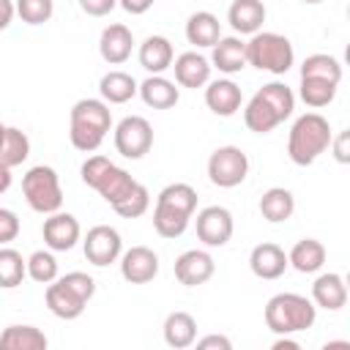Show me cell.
Returning a JSON list of instances; mask_svg holds the SVG:
<instances>
[{
  "instance_id": "cell-4",
  "label": "cell",
  "mask_w": 350,
  "mask_h": 350,
  "mask_svg": "<svg viewBox=\"0 0 350 350\" xmlns=\"http://www.w3.org/2000/svg\"><path fill=\"white\" fill-rule=\"evenodd\" d=\"M265 325L276 336H290L298 331H306L317 320V306L312 298L298 295V293H276L265 304Z\"/></svg>"
},
{
  "instance_id": "cell-23",
  "label": "cell",
  "mask_w": 350,
  "mask_h": 350,
  "mask_svg": "<svg viewBox=\"0 0 350 350\" xmlns=\"http://www.w3.org/2000/svg\"><path fill=\"white\" fill-rule=\"evenodd\" d=\"M137 57H139V66L148 74H164L172 66L175 49L170 44V38H164V36H148L139 44V55Z\"/></svg>"
},
{
  "instance_id": "cell-3",
  "label": "cell",
  "mask_w": 350,
  "mask_h": 350,
  "mask_svg": "<svg viewBox=\"0 0 350 350\" xmlns=\"http://www.w3.org/2000/svg\"><path fill=\"white\" fill-rule=\"evenodd\" d=\"M331 123L320 112H304L295 118L290 134H287V156L298 167L314 164L331 145Z\"/></svg>"
},
{
  "instance_id": "cell-37",
  "label": "cell",
  "mask_w": 350,
  "mask_h": 350,
  "mask_svg": "<svg viewBox=\"0 0 350 350\" xmlns=\"http://www.w3.org/2000/svg\"><path fill=\"white\" fill-rule=\"evenodd\" d=\"M27 276L33 282H38V284H49V282L57 279V260H55L52 249L49 252L38 249V252H33L27 257Z\"/></svg>"
},
{
  "instance_id": "cell-1",
  "label": "cell",
  "mask_w": 350,
  "mask_h": 350,
  "mask_svg": "<svg viewBox=\"0 0 350 350\" xmlns=\"http://www.w3.org/2000/svg\"><path fill=\"white\" fill-rule=\"evenodd\" d=\"M197 211V191L189 183H170L159 191L153 208V230L161 238H180Z\"/></svg>"
},
{
  "instance_id": "cell-44",
  "label": "cell",
  "mask_w": 350,
  "mask_h": 350,
  "mask_svg": "<svg viewBox=\"0 0 350 350\" xmlns=\"http://www.w3.org/2000/svg\"><path fill=\"white\" fill-rule=\"evenodd\" d=\"M77 3L88 16H107L118 5V0H77Z\"/></svg>"
},
{
  "instance_id": "cell-42",
  "label": "cell",
  "mask_w": 350,
  "mask_h": 350,
  "mask_svg": "<svg viewBox=\"0 0 350 350\" xmlns=\"http://www.w3.org/2000/svg\"><path fill=\"white\" fill-rule=\"evenodd\" d=\"M19 235V216L8 208H0V246H8Z\"/></svg>"
},
{
  "instance_id": "cell-24",
  "label": "cell",
  "mask_w": 350,
  "mask_h": 350,
  "mask_svg": "<svg viewBox=\"0 0 350 350\" xmlns=\"http://www.w3.org/2000/svg\"><path fill=\"white\" fill-rule=\"evenodd\" d=\"M221 38V25L211 11H194L186 22V41L197 49H211Z\"/></svg>"
},
{
  "instance_id": "cell-30",
  "label": "cell",
  "mask_w": 350,
  "mask_h": 350,
  "mask_svg": "<svg viewBox=\"0 0 350 350\" xmlns=\"http://www.w3.org/2000/svg\"><path fill=\"white\" fill-rule=\"evenodd\" d=\"M49 339L36 325H8L0 334V350H46Z\"/></svg>"
},
{
  "instance_id": "cell-28",
  "label": "cell",
  "mask_w": 350,
  "mask_h": 350,
  "mask_svg": "<svg viewBox=\"0 0 350 350\" xmlns=\"http://www.w3.org/2000/svg\"><path fill=\"white\" fill-rule=\"evenodd\" d=\"M197 339V320L189 312H170L164 320V342L175 350H186L191 347Z\"/></svg>"
},
{
  "instance_id": "cell-13",
  "label": "cell",
  "mask_w": 350,
  "mask_h": 350,
  "mask_svg": "<svg viewBox=\"0 0 350 350\" xmlns=\"http://www.w3.org/2000/svg\"><path fill=\"white\" fill-rule=\"evenodd\" d=\"M216 271L213 257L205 249H186L178 260H175V279L183 287H200L205 284Z\"/></svg>"
},
{
  "instance_id": "cell-32",
  "label": "cell",
  "mask_w": 350,
  "mask_h": 350,
  "mask_svg": "<svg viewBox=\"0 0 350 350\" xmlns=\"http://www.w3.org/2000/svg\"><path fill=\"white\" fill-rule=\"evenodd\" d=\"M336 82H328V79H317V77H301V85H298V96L306 107L312 109H323L334 101L336 96Z\"/></svg>"
},
{
  "instance_id": "cell-46",
  "label": "cell",
  "mask_w": 350,
  "mask_h": 350,
  "mask_svg": "<svg viewBox=\"0 0 350 350\" xmlns=\"http://www.w3.org/2000/svg\"><path fill=\"white\" fill-rule=\"evenodd\" d=\"M118 5H120L126 14L139 16V14H145V11L153 5V0H118Z\"/></svg>"
},
{
  "instance_id": "cell-31",
  "label": "cell",
  "mask_w": 350,
  "mask_h": 350,
  "mask_svg": "<svg viewBox=\"0 0 350 350\" xmlns=\"http://www.w3.org/2000/svg\"><path fill=\"white\" fill-rule=\"evenodd\" d=\"M30 156V139L22 129H14V126H5V137L0 142V164H5L8 170L19 167L22 161H27Z\"/></svg>"
},
{
  "instance_id": "cell-12",
  "label": "cell",
  "mask_w": 350,
  "mask_h": 350,
  "mask_svg": "<svg viewBox=\"0 0 350 350\" xmlns=\"http://www.w3.org/2000/svg\"><path fill=\"white\" fill-rule=\"evenodd\" d=\"M159 273V254L148 246H131L120 252V276L129 284H148Z\"/></svg>"
},
{
  "instance_id": "cell-19",
  "label": "cell",
  "mask_w": 350,
  "mask_h": 350,
  "mask_svg": "<svg viewBox=\"0 0 350 350\" xmlns=\"http://www.w3.org/2000/svg\"><path fill=\"white\" fill-rule=\"evenodd\" d=\"M241 88L232 79H213L205 85V107L219 118H232L241 109Z\"/></svg>"
},
{
  "instance_id": "cell-2",
  "label": "cell",
  "mask_w": 350,
  "mask_h": 350,
  "mask_svg": "<svg viewBox=\"0 0 350 350\" xmlns=\"http://www.w3.org/2000/svg\"><path fill=\"white\" fill-rule=\"evenodd\" d=\"M112 129L109 104L101 98H79L68 115V139L82 153H96Z\"/></svg>"
},
{
  "instance_id": "cell-45",
  "label": "cell",
  "mask_w": 350,
  "mask_h": 350,
  "mask_svg": "<svg viewBox=\"0 0 350 350\" xmlns=\"http://www.w3.org/2000/svg\"><path fill=\"white\" fill-rule=\"evenodd\" d=\"M194 345L200 350H230L232 347V342L227 336H221V334H208L202 339H194Z\"/></svg>"
},
{
  "instance_id": "cell-33",
  "label": "cell",
  "mask_w": 350,
  "mask_h": 350,
  "mask_svg": "<svg viewBox=\"0 0 350 350\" xmlns=\"http://www.w3.org/2000/svg\"><path fill=\"white\" fill-rule=\"evenodd\" d=\"M243 123H246V129L254 131V134H268V131H273L282 120H279V115L254 93V96L249 98L246 109H243Z\"/></svg>"
},
{
  "instance_id": "cell-15",
  "label": "cell",
  "mask_w": 350,
  "mask_h": 350,
  "mask_svg": "<svg viewBox=\"0 0 350 350\" xmlns=\"http://www.w3.org/2000/svg\"><path fill=\"white\" fill-rule=\"evenodd\" d=\"M131 49H134V36L126 25L120 22H112L101 30V38H98V52L104 57V63L109 66H120L131 57Z\"/></svg>"
},
{
  "instance_id": "cell-6",
  "label": "cell",
  "mask_w": 350,
  "mask_h": 350,
  "mask_svg": "<svg viewBox=\"0 0 350 350\" xmlns=\"http://www.w3.org/2000/svg\"><path fill=\"white\" fill-rule=\"evenodd\" d=\"M22 194H25L27 205L36 213H44V216L60 211V205H63L60 178L46 164H36V167H30L25 172V178H22Z\"/></svg>"
},
{
  "instance_id": "cell-51",
  "label": "cell",
  "mask_w": 350,
  "mask_h": 350,
  "mask_svg": "<svg viewBox=\"0 0 350 350\" xmlns=\"http://www.w3.org/2000/svg\"><path fill=\"white\" fill-rule=\"evenodd\" d=\"M3 137H5V126L0 123V142H3Z\"/></svg>"
},
{
  "instance_id": "cell-38",
  "label": "cell",
  "mask_w": 350,
  "mask_h": 350,
  "mask_svg": "<svg viewBox=\"0 0 350 350\" xmlns=\"http://www.w3.org/2000/svg\"><path fill=\"white\" fill-rule=\"evenodd\" d=\"M16 14L25 25H44L52 19L55 14V3L52 0H16Z\"/></svg>"
},
{
  "instance_id": "cell-9",
  "label": "cell",
  "mask_w": 350,
  "mask_h": 350,
  "mask_svg": "<svg viewBox=\"0 0 350 350\" xmlns=\"http://www.w3.org/2000/svg\"><path fill=\"white\" fill-rule=\"evenodd\" d=\"M82 252H85V260L90 265L107 268V265L120 260V252H123L120 232L109 224H96V227L88 230V235L82 241Z\"/></svg>"
},
{
  "instance_id": "cell-48",
  "label": "cell",
  "mask_w": 350,
  "mask_h": 350,
  "mask_svg": "<svg viewBox=\"0 0 350 350\" xmlns=\"http://www.w3.org/2000/svg\"><path fill=\"white\" fill-rule=\"evenodd\" d=\"M11 180H14V178H11V170H8L5 164H0V194H5V191L11 189Z\"/></svg>"
},
{
  "instance_id": "cell-14",
  "label": "cell",
  "mask_w": 350,
  "mask_h": 350,
  "mask_svg": "<svg viewBox=\"0 0 350 350\" xmlns=\"http://www.w3.org/2000/svg\"><path fill=\"white\" fill-rule=\"evenodd\" d=\"M170 68L175 71V82L180 88L197 90V88H205L211 82V60L205 55H200L197 49L180 52L178 57H172V66Z\"/></svg>"
},
{
  "instance_id": "cell-11",
  "label": "cell",
  "mask_w": 350,
  "mask_h": 350,
  "mask_svg": "<svg viewBox=\"0 0 350 350\" xmlns=\"http://www.w3.org/2000/svg\"><path fill=\"white\" fill-rule=\"evenodd\" d=\"M41 235H44V243L46 249L52 252H68L77 246V241L82 238V227L77 221L74 213H63V211H55L44 219V227H41Z\"/></svg>"
},
{
  "instance_id": "cell-21",
  "label": "cell",
  "mask_w": 350,
  "mask_h": 350,
  "mask_svg": "<svg viewBox=\"0 0 350 350\" xmlns=\"http://www.w3.org/2000/svg\"><path fill=\"white\" fill-rule=\"evenodd\" d=\"M227 22L238 36H254L265 22L262 0H232L227 8Z\"/></svg>"
},
{
  "instance_id": "cell-43",
  "label": "cell",
  "mask_w": 350,
  "mask_h": 350,
  "mask_svg": "<svg viewBox=\"0 0 350 350\" xmlns=\"http://www.w3.org/2000/svg\"><path fill=\"white\" fill-rule=\"evenodd\" d=\"M347 145H350V134H347V131H339L336 137H331V145H328V148L334 150V159H336L339 164H347V161H350V148H347Z\"/></svg>"
},
{
  "instance_id": "cell-35",
  "label": "cell",
  "mask_w": 350,
  "mask_h": 350,
  "mask_svg": "<svg viewBox=\"0 0 350 350\" xmlns=\"http://www.w3.org/2000/svg\"><path fill=\"white\" fill-rule=\"evenodd\" d=\"M257 96L279 115L282 123H284V120L293 115V109H295V93H293L284 82H268V85H262V88L257 90Z\"/></svg>"
},
{
  "instance_id": "cell-27",
  "label": "cell",
  "mask_w": 350,
  "mask_h": 350,
  "mask_svg": "<svg viewBox=\"0 0 350 350\" xmlns=\"http://www.w3.org/2000/svg\"><path fill=\"white\" fill-rule=\"evenodd\" d=\"M137 79L126 71H107L101 79H98V93H101V101L107 104H126L137 96Z\"/></svg>"
},
{
  "instance_id": "cell-39",
  "label": "cell",
  "mask_w": 350,
  "mask_h": 350,
  "mask_svg": "<svg viewBox=\"0 0 350 350\" xmlns=\"http://www.w3.org/2000/svg\"><path fill=\"white\" fill-rule=\"evenodd\" d=\"M148 208H150V191H148L142 183H137V189H134L123 202L112 205V211H115L118 216H123V219H139L142 213H148Z\"/></svg>"
},
{
  "instance_id": "cell-25",
  "label": "cell",
  "mask_w": 350,
  "mask_h": 350,
  "mask_svg": "<svg viewBox=\"0 0 350 350\" xmlns=\"http://www.w3.org/2000/svg\"><path fill=\"white\" fill-rule=\"evenodd\" d=\"M137 183H139V180H134L123 167L112 164V167L101 175V180L96 183V191L101 194V200H104L107 205H118V202H123V200L137 189Z\"/></svg>"
},
{
  "instance_id": "cell-17",
  "label": "cell",
  "mask_w": 350,
  "mask_h": 350,
  "mask_svg": "<svg viewBox=\"0 0 350 350\" xmlns=\"http://www.w3.org/2000/svg\"><path fill=\"white\" fill-rule=\"evenodd\" d=\"M246 63V41H241L238 36H221L213 46H211V68H219L221 74H238L243 71Z\"/></svg>"
},
{
  "instance_id": "cell-49",
  "label": "cell",
  "mask_w": 350,
  "mask_h": 350,
  "mask_svg": "<svg viewBox=\"0 0 350 350\" xmlns=\"http://www.w3.org/2000/svg\"><path fill=\"white\" fill-rule=\"evenodd\" d=\"M282 347H290V350H295V347H298V342H293V339H287V336H279V339L273 342V350H282Z\"/></svg>"
},
{
  "instance_id": "cell-5",
  "label": "cell",
  "mask_w": 350,
  "mask_h": 350,
  "mask_svg": "<svg viewBox=\"0 0 350 350\" xmlns=\"http://www.w3.org/2000/svg\"><path fill=\"white\" fill-rule=\"evenodd\" d=\"M246 63L268 71V74H287L295 63V49L290 44L287 36L282 33H271V30H257L249 41H246Z\"/></svg>"
},
{
  "instance_id": "cell-40",
  "label": "cell",
  "mask_w": 350,
  "mask_h": 350,
  "mask_svg": "<svg viewBox=\"0 0 350 350\" xmlns=\"http://www.w3.org/2000/svg\"><path fill=\"white\" fill-rule=\"evenodd\" d=\"M109 167H112V161H109L107 156H101V153H93V156H88V159L82 161V167H79L82 183H85V186H90V189H96V183L101 180V175H104Z\"/></svg>"
},
{
  "instance_id": "cell-26",
  "label": "cell",
  "mask_w": 350,
  "mask_h": 350,
  "mask_svg": "<svg viewBox=\"0 0 350 350\" xmlns=\"http://www.w3.org/2000/svg\"><path fill=\"white\" fill-rule=\"evenodd\" d=\"M293 211H295V197H293L290 189L271 186L268 191H262V197H260V213H262L265 221L282 224V221H287L293 216Z\"/></svg>"
},
{
  "instance_id": "cell-16",
  "label": "cell",
  "mask_w": 350,
  "mask_h": 350,
  "mask_svg": "<svg viewBox=\"0 0 350 350\" xmlns=\"http://www.w3.org/2000/svg\"><path fill=\"white\" fill-rule=\"evenodd\" d=\"M249 268L257 279H279L284 271H287V254L279 243H271V241H262L252 249L249 254Z\"/></svg>"
},
{
  "instance_id": "cell-36",
  "label": "cell",
  "mask_w": 350,
  "mask_h": 350,
  "mask_svg": "<svg viewBox=\"0 0 350 350\" xmlns=\"http://www.w3.org/2000/svg\"><path fill=\"white\" fill-rule=\"evenodd\" d=\"M301 77H317V79H328V82H342V63L334 55L325 52H314L301 63Z\"/></svg>"
},
{
  "instance_id": "cell-20",
  "label": "cell",
  "mask_w": 350,
  "mask_h": 350,
  "mask_svg": "<svg viewBox=\"0 0 350 350\" xmlns=\"http://www.w3.org/2000/svg\"><path fill=\"white\" fill-rule=\"evenodd\" d=\"M312 304L325 312H339L347 304V284L342 273H320L312 284Z\"/></svg>"
},
{
  "instance_id": "cell-22",
  "label": "cell",
  "mask_w": 350,
  "mask_h": 350,
  "mask_svg": "<svg viewBox=\"0 0 350 350\" xmlns=\"http://www.w3.org/2000/svg\"><path fill=\"white\" fill-rule=\"evenodd\" d=\"M137 93L150 109H172L180 98L178 85L172 79H167L164 74H150L145 82H139Z\"/></svg>"
},
{
  "instance_id": "cell-18",
  "label": "cell",
  "mask_w": 350,
  "mask_h": 350,
  "mask_svg": "<svg viewBox=\"0 0 350 350\" xmlns=\"http://www.w3.org/2000/svg\"><path fill=\"white\" fill-rule=\"evenodd\" d=\"M44 298H46L49 312H52L55 317H60V320H77V317L85 312V306H88V301H85L82 295H77L63 279L49 282Z\"/></svg>"
},
{
  "instance_id": "cell-8",
  "label": "cell",
  "mask_w": 350,
  "mask_h": 350,
  "mask_svg": "<svg viewBox=\"0 0 350 350\" xmlns=\"http://www.w3.org/2000/svg\"><path fill=\"white\" fill-rule=\"evenodd\" d=\"M153 148V126L142 115H126L115 126V150L123 159H142Z\"/></svg>"
},
{
  "instance_id": "cell-29",
  "label": "cell",
  "mask_w": 350,
  "mask_h": 350,
  "mask_svg": "<svg viewBox=\"0 0 350 350\" xmlns=\"http://www.w3.org/2000/svg\"><path fill=\"white\" fill-rule=\"evenodd\" d=\"M323 262H325V246L317 238H301L287 254V265H293L298 273H314L323 268Z\"/></svg>"
},
{
  "instance_id": "cell-41",
  "label": "cell",
  "mask_w": 350,
  "mask_h": 350,
  "mask_svg": "<svg viewBox=\"0 0 350 350\" xmlns=\"http://www.w3.org/2000/svg\"><path fill=\"white\" fill-rule=\"evenodd\" d=\"M77 295H82L85 301H90L93 295H96V282H93V276H88L85 271H71V273H66V276H60Z\"/></svg>"
},
{
  "instance_id": "cell-50",
  "label": "cell",
  "mask_w": 350,
  "mask_h": 350,
  "mask_svg": "<svg viewBox=\"0 0 350 350\" xmlns=\"http://www.w3.org/2000/svg\"><path fill=\"white\" fill-rule=\"evenodd\" d=\"M301 3H306V5H317V3H323V0H301Z\"/></svg>"
},
{
  "instance_id": "cell-7",
  "label": "cell",
  "mask_w": 350,
  "mask_h": 350,
  "mask_svg": "<svg viewBox=\"0 0 350 350\" xmlns=\"http://www.w3.org/2000/svg\"><path fill=\"white\" fill-rule=\"evenodd\" d=\"M249 175V156L238 145H221L208 159V178L219 189H235Z\"/></svg>"
},
{
  "instance_id": "cell-47",
  "label": "cell",
  "mask_w": 350,
  "mask_h": 350,
  "mask_svg": "<svg viewBox=\"0 0 350 350\" xmlns=\"http://www.w3.org/2000/svg\"><path fill=\"white\" fill-rule=\"evenodd\" d=\"M14 14H16L14 0H0V33L14 22Z\"/></svg>"
},
{
  "instance_id": "cell-34",
  "label": "cell",
  "mask_w": 350,
  "mask_h": 350,
  "mask_svg": "<svg viewBox=\"0 0 350 350\" xmlns=\"http://www.w3.org/2000/svg\"><path fill=\"white\" fill-rule=\"evenodd\" d=\"M25 276H27V260L11 246H0V287L14 290L22 284Z\"/></svg>"
},
{
  "instance_id": "cell-10",
  "label": "cell",
  "mask_w": 350,
  "mask_h": 350,
  "mask_svg": "<svg viewBox=\"0 0 350 350\" xmlns=\"http://www.w3.org/2000/svg\"><path fill=\"white\" fill-rule=\"evenodd\" d=\"M197 238L216 249V246H224L230 238H232V230H235V221H232V213L221 205H208L197 213Z\"/></svg>"
}]
</instances>
